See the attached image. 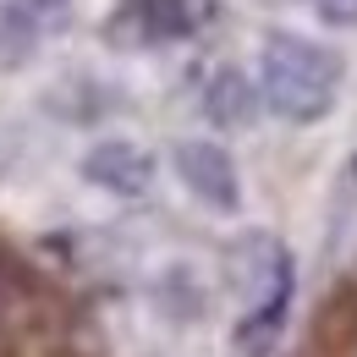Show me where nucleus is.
I'll use <instances>...</instances> for the list:
<instances>
[{
	"instance_id": "1",
	"label": "nucleus",
	"mask_w": 357,
	"mask_h": 357,
	"mask_svg": "<svg viewBox=\"0 0 357 357\" xmlns=\"http://www.w3.org/2000/svg\"><path fill=\"white\" fill-rule=\"evenodd\" d=\"M347 83V61L330 45H319L308 33H291V28H275L259 50V93H264V110H275L280 121L291 127H313L335 110Z\"/></svg>"
},
{
	"instance_id": "2",
	"label": "nucleus",
	"mask_w": 357,
	"mask_h": 357,
	"mask_svg": "<svg viewBox=\"0 0 357 357\" xmlns=\"http://www.w3.org/2000/svg\"><path fill=\"white\" fill-rule=\"evenodd\" d=\"M171 165H176L181 187H187L204 209H215V215H236V209H242V176H236V160L225 154L220 143H209V137H181L176 149H171Z\"/></svg>"
},
{
	"instance_id": "3",
	"label": "nucleus",
	"mask_w": 357,
	"mask_h": 357,
	"mask_svg": "<svg viewBox=\"0 0 357 357\" xmlns=\"http://www.w3.org/2000/svg\"><path fill=\"white\" fill-rule=\"evenodd\" d=\"M83 181L110 198H143L154 187V154L132 137H99L83 154Z\"/></svg>"
},
{
	"instance_id": "4",
	"label": "nucleus",
	"mask_w": 357,
	"mask_h": 357,
	"mask_svg": "<svg viewBox=\"0 0 357 357\" xmlns=\"http://www.w3.org/2000/svg\"><path fill=\"white\" fill-rule=\"evenodd\" d=\"M198 105H204V116H209L220 132H242V127L259 121L264 93H259V83H253L242 66H215V72L204 77V89H198Z\"/></svg>"
},
{
	"instance_id": "5",
	"label": "nucleus",
	"mask_w": 357,
	"mask_h": 357,
	"mask_svg": "<svg viewBox=\"0 0 357 357\" xmlns=\"http://www.w3.org/2000/svg\"><path fill=\"white\" fill-rule=\"evenodd\" d=\"M45 45V28L17 6V0H0V72H22Z\"/></svg>"
},
{
	"instance_id": "6",
	"label": "nucleus",
	"mask_w": 357,
	"mask_h": 357,
	"mask_svg": "<svg viewBox=\"0 0 357 357\" xmlns=\"http://www.w3.org/2000/svg\"><path fill=\"white\" fill-rule=\"evenodd\" d=\"M154 303H160V308H171L176 319H198V313H204V286L192 280V269H165V275H160Z\"/></svg>"
},
{
	"instance_id": "7",
	"label": "nucleus",
	"mask_w": 357,
	"mask_h": 357,
	"mask_svg": "<svg viewBox=\"0 0 357 357\" xmlns=\"http://www.w3.org/2000/svg\"><path fill=\"white\" fill-rule=\"evenodd\" d=\"M17 6H22L45 33H61V28L72 22V0H17Z\"/></svg>"
},
{
	"instance_id": "8",
	"label": "nucleus",
	"mask_w": 357,
	"mask_h": 357,
	"mask_svg": "<svg viewBox=\"0 0 357 357\" xmlns=\"http://www.w3.org/2000/svg\"><path fill=\"white\" fill-rule=\"evenodd\" d=\"M324 28H357V0H308Z\"/></svg>"
}]
</instances>
